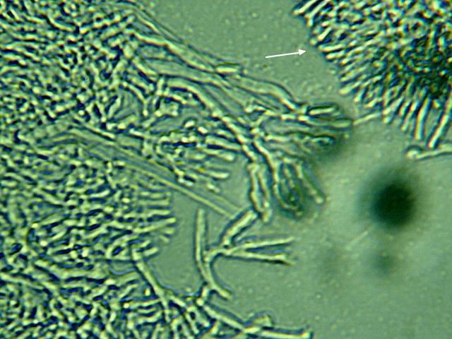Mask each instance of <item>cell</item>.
I'll list each match as a JSON object with an SVG mask.
<instances>
[{"instance_id": "obj_1", "label": "cell", "mask_w": 452, "mask_h": 339, "mask_svg": "<svg viewBox=\"0 0 452 339\" xmlns=\"http://www.w3.org/2000/svg\"><path fill=\"white\" fill-rule=\"evenodd\" d=\"M374 209L378 218L393 227L406 224L415 208L412 191L402 184H391L382 189L376 197Z\"/></svg>"}]
</instances>
